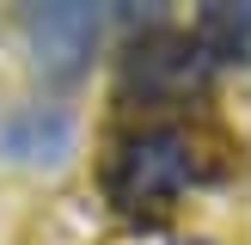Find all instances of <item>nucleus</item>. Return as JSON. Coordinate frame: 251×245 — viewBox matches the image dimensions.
Returning a JSON list of instances; mask_svg holds the SVG:
<instances>
[{"label":"nucleus","mask_w":251,"mask_h":245,"mask_svg":"<svg viewBox=\"0 0 251 245\" xmlns=\"http://www.w3.org/2000/svg\"><path fill=\"white\" fill-rule=\"evenodd\" d=\"M221 172L215 147L196 122L184 117H141L104 147L98 166V190L129 227H159L190 190H202Z\"/></svg>","instance_id":"nucleus-1"},{"label":"nucleus","mask_w":251,"mask_h":245,"mask_svg":"<svg viewBox=\"0 0 251 245\" xmlns=\"http://www.w3.org/2000/svg\"><path fill=\"white\" fill-rule=\"evenodd\" d=\"M208 74L215 68L202 61V49H196L190 31H178V24H147V31L123 49V61H117V98L129 110H147V117H172L178 104L202 98Z\"/></svg>","instance_id":"nucleus-2"},{"label":"nucleus","mask_w":251,"mask_h":245,"mask_svg":"<svg viewBox=\"0 0 251 245\" xmlns=\"http://www.w3.org/2000/svg\"><path fill=\"white\" fill-rule=\"evenodd\" d=\"M25 49H31L37 74L55 86L80 80L98 55V37H104V6H86V0H49V6H25Z\"/></svg>","instance_id":"nucleus-3"},{"label":"nucleus","mask_w":251,"mask_h":245,"mask_svg":"<svg viewBox=\"0 0 251 245\" xmlns=\"http://www.w3.org/2000/svg\"><path fill=\"white\" fill-rule=\"evenodd\" d=\"M74 147V117L61 104H19L0 122V153L12 166H55Z\"/></svg>","instance_id":"nucleus-4"},{"label":"nucleus","mask_w":251,"mask_h":245,"mask_svg":"<svg viewBox=\"0 0 251 245\" xmlns=\"http://www.w3.org/2000/svg\"><path fill=\"white\" fill-rule=\"evenodd\" d=\"M190 37L202 49L208 68H227V61H251V6H233V0H208L190 19Z\"/></svg>","instance_id":"nucleus-5"},{"label":"nucleus","mask_w":251,"mask_h":245,"mask_svg":"<svg viewBox=\"0 0 251 245\" xmlns=\"http://www.w3.org/2000/svg\"><path fill=\"white\" fill-rule=\"evenodd\" d=\"M104 245H215V239H196V233H178V227H123L117 239H104Z\"/></svg>","instance_id":"nucleus-6"}]
</instances>
